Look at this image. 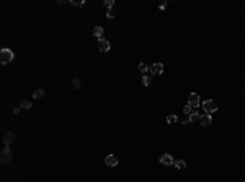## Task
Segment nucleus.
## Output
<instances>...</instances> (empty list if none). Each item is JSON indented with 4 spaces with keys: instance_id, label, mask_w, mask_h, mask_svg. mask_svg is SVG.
Here are the masks:
<instances>
[{
    "instance_id": "nucleus-1",
    "label": "nucleus",
    "mask_w": 245,
    "mask_h": 182,
    "mask_svg": "<svg viewBox=\"0 0 245 182\" xmlns=\"http://www.w3.org/2000/svg\"><path fill=\"white\" fill-rule=\"evenodd\" d=\"M13 52L10 49H2L0 50V62H2L3 65H7V64H10V62L13 60Z\"/></svg>"
},
{
    "instance_id": "nucleus-2",
    "label": "nucleus",
    "mask_w": 245,
    "mask_h": 182,
    "mask_svg": "<svg viewBox=\"0 0 245 182\" xmlns=\"http://www.w3.org/2000/svg\"><path fill=\"white\" fill-rule=\"evenodd\" d=\"M203 109H204V112L213 114V112L218 111V104H216V102H214L213 99H208V101H204V102H203Z\"/></svg>"
},
{
    "instance_id": "nucleus-3",
    "label": "nucleus",
    "mask_w": 245,
    "mask_h": 182,
    "mask_svg": "<svg viewBox=\"0 0 245 182\" xmlns=\"http://www.w3.org/2000/svg\"><path fill=\"white\" fill-rule=\"evenodd\" d=\"M149 70H150L152 75H162V73H163V64H162V62H155L154 65L149 67Z\"/></svg>"
},
{
    "instance_id": "nucleus-4",
    "label": "nucleus",
    "mask_w": 245,
    "mask_h": 182,
    "mask_svg": "<svg viewBox=\"0 0 245 182\" xmlns=\"http://www.w3.org/2000/svg\"><path fill=\"white\" fill-rule=\"evenodd\" d=\"M199 104H201V101H199V96L196 93H191L188 96V106H191L193 109H195V107H198Z\"/></svg>"
},
{
    "instance_id": "nucleus-5",
    "label": "nucleus",
    "mask_w": 245,
    "mask_h": 182,
    "mask_svg": "<svg viewBox=\"0 0 245 182\" xmlns=\"http://www.w3.org/2000/svg\"><path fill=\"white\" fill-rule=\"evenodd\" d=\"M211 122H213V117H211V114L204 112L199 116V124L203 125V127H208V125H211Z\"/></svg>"
},
{
    "instance_id": "nucleus-6",
    "label": "nucleus",
    "mask_w": 245,
    "mask_h": 182,
    "mask_svg": "<svg viewBox=\"0 0 245 182\" xmlns=\"http://www.w3.org/2000/svg\"><path fill=\"white\" fill-rule=\"evenodd\" d=\"M105 163H106V166H111V168H115V166H118L119 159H118L115 155H108V156L105 158Z\"/></svg>"
},
{
    "instance_id": "nucleus-7",
    "label": "nucleus",
    "mask_w": 245,
    "mask_h": 182,
    "mask_svg": "<svg viewBox=\"0 0 245 182\" xmlns=\"http://www.w3.org/2000/svg\"><path fill=\"white\" fill-rule=\"evenodd\" d=\"M0 159H2V163H10V159H12V153H10V148L5 146L3 151H2V156H0Z\"/></svg>"
},
{
    "instance_id": "nucleus-8",
    "label": "nucleus",
    "mask_w": 245,
    "mask_h": 182,
    "mask_svg": "<svg viewBox=\"0 0 245 182\" xmlns=\"http://www.w3.org/2000/svg\"><path fill=\"white\" fill-rule=\"evenodd\" d=\"M110 42L106 41V39H98V49L101 50V52H108L110 50Z\"/></svg>"
},
{
    "instance_id": "nucleus-9",
    "label": "nucleus",
    "mask_w": 245,
    "mask_h": 182,
    "mask_svg": "<svg viewBox=\"0 0 245 182\" xmlns=\"http://www.w3.org/2000/svg\"><path fill=\"white\" fill-rule=\"evenodd\" d=\"M160 163H162V164H167V166H172L175 161H173V158L170 156V155H162V156H160Z\"/></svg>"
},
{
    "instance_id": "nucleus-10",
    "label": "nucleus",
    "mask_w": 245,
    "mask_h": 182,
    "mask_svg": "<svg viewBox=\"0 0 245 182\" xmlns=\"http://www.w3.org/2000/svg\"><path fill=\"white\" fill-rule=\"evenodd\" d=\"M13 138H15L13 132H7V133L3 135V145H5V146H8V145L13 141Z\"/></svg>"
},
{
    "instance_id": "nucleus-11",
    "label": "nucleus",
    "mask_w": 245,
    "mask_h": 182,
    "mask_svg": "<svg viewBox=\"0 0 245 182\" xmlns=\"http://www.w3.org/2000/svg\"><path fill=\"white\" fill-rule=\"evenodd\" d=\"M199 116H201V114H199V112L193 111V112L190 114V117H188V119H186V121H185L183 124H190V122H193V121H199Z\"/></svg>"
},
{
    "instance_id": "nucleus-12",
    "label": "nucleus",
    "mask_w": 245,
    "mask_h": 182,
    "mask_svg": "<svg viewBox=\"0 0 245 182\" xmlns=\"http://www.w3.org/2000/svg\"><path fill=\"white\" fill-rule=\"evenodd\" d=\"M103 33H105V31H103V28H101V26H95V28H93V36H95V38L103 39Z\"/></svg>"
},
{
    "instance_id": "nucleus-13",
    "label": "nucleus",
    "mask_w": 245,
    "mask_h": 182,
    "mask_svg": "<svg viewBox=\"0 0 245 182\" xmlns=\"http://www.w3.org/2000/svg\"><path fill=\"white\" fill-rule=\"evenodd\" d=\"M173 166H175L176 169H185V168H186V163H185V161H181V159H178V161H175V163H173Z\"/></svg>"
},
{
    "instance_id": "nucleus-14",
    "label": "nucleus",
    "mask_w": 245,
    "mask_h": 182,
    "mask_svg": "<svg viewBox=\"0 0 245 182\" xmlns=\"http://www.w3.org/2000/svg\"><path fill=\"white\" fill-rule=\"evenodd\" d=\"M43 96H44V89H36L35 93H33V98L35 99H41Z\"/></svg>"
},
{
    "instance_id": "nucleus-15",
    "label": "nucleus",
    "mask_w": 245,
    "mask_h": 182,
    "mask_svg": "<svg viewBox=\"0 0 245 182\" xmlns=\"http://www.w3.org/2000/svg\"><path fill=\"white\" fill-rule=\"evenodd\" d=\"M176 121H178V117H176L175 114H172V116H168V117H167V124H170V125H173Z\"/></svg>"
},
{
    "instance_id": "nucleus-16",
    "label": "nucleus",
    "mask_w": 245,
    "mask_h": 182,
    "mask_svg": "<svg viewBox=\"0 0 245 182\" xmlns=\"http://www.w3.org/2000/svg\"><path fill=\"white\" fill-rule=\"evenodd\" d=\"M20 107H21V109H31V102L30 101H21L20 102Z\"/></svg>"
},
{
    "instance_id": "nucleus-17",
    "label": "nucleus",
    "mask_w": 245,
    "mask_h": 182,
    "mask_svg": "<svg viewBox=\"0 0 245 182\" xmlns=\"http://www.w3.org/2000/svg\"><path fill=\"white\" fill-rule=\"evenodd\" d=\"M150 81H152V80H150L149 75H144V77H142V85H144V86H149Z\"/></svg>"
},
{
    "instance_id": "nucleus-18",
    "label": "nucleus",
    "mask_w": 245,
    "mask_h": 182,
    "mask_svg": "<svg viewBox=\"0 0 245 182\" xmlns=\"http://www.w3.org/2000/svg\"><path fill=\"white\" fill-rule=\"evenodd\" d=\"M72 85H74V88H75V89H78V88H80V85H82L80 83V78H74L72 80Z\"/></svg>"
},
{
    "instance_id": "nucleus-19",
    "label": "nucleus",
    "mask_w": 245,
    "mask_h": 182,
    "mask_svg": "<svg viewBox=\"0 0 245 182\" xmlns=\"http://www.w3.org/2000/svg\"><path fill=\"white\" fill-rule=\"evenodd\" d=\"M103 5H105V7H106L108 10H111V7L115 5V0H105V2H103Z\"/></svg>"
},
{
    "instance_id": "nucleus-20",
    "label": "nucleus",
    "mask_w": 245,
    "mask_h": 182,
    "mask_svg": "<svg viewBox=\"0 0 245 182\" xmlns=\"http://www.w3.org/2000/svg\"><path fill=\"white\" fill-rule=\"evenodd\" d=\"M137 68H139V72H142V73H146L147 70H149V67H147L146 64H142V62H141V64L137 65Z\"/></svg>"
},
{
    "instance_id": "nucleus-21",
    "label": "nucleus",
    "mask_w": 245,
    "mask_h": 182,
    "mask_svg": "<svg viewBox=\"0 0 245 182\" xmlns=\"http://www.w3.org/2000/svg\"><path fill=\"white\" fill-rule=\"evenodd\" d=\"M183 112H185V114H188V116H190V114L193 112V107H191V106H185V107H183Z\"/></svg>"
},
{
    "instance_id": "nucleus-22",
    "label": "nucleus",
    "mask_w": 245,
    "mask_h": 182,
    "mask_svg": "<svg viewBox=\"0 0 245 182\" xmlns=\"http://www.w3.org/2000/svg\"><path fill=\"white\" fill-rule=\"evenodd\" d=\"M106 16H108V18H113V16H115V11H113V10H108V11H106Z\"/></svg>"
},
{
    "instance_id": "nucleus-23",
    "label": "nucleus",
    "mask_w": 245,
    "mask_h": 182,
    "mask_svg": "<svg viewBox=\"0 0 245 182\" xmlns=\"http://www.w3.org/2000/svg\"><path fill=\"white\" fill-rule=\"evenodd\" d=\"M72 5H75V7H82L83 5V2H75V0H74V2H70Z\"/></svg>"
},
{
    "instance_id": "nucleus-24",
    "label": "nucleus",
    "mask_w": 245,
    "mask_h": 182,
    "mask_svg": "<svg viewBox=\"0 0 245 182\" xmlns=\"http://www.w3.org/2000/svg\"><path fill=\"white\" fill-rule=\"evenodd\" d=\"M20 109H21L20 106H18V107H15V109H13V114H18V112H20Z\"/></svg>"
},
{
    "instance_id": "nucleus-25",
    "label": "nucleus",
    "mask_w": 245,
    "mask_h": 182,
    "mask_svg": "<svg viewBox=\"0 0 245 182\" xmlns=\"http://www.w3.org/2000/svg\"><path fill=\"white\" fill-rule=\"evenodd\" d=\"M160 8L163 10V8H167V2H163V3H160Z\"/></svg>"
}]
</instances>
